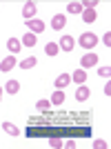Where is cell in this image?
I'll use <instances>...</instances> for the list:
<instances>
[{
    "label": "cell",
    "instance_id": "obj_23",
    "mask_svg": "<svg viewBox=\"0 0 111 149\" xmlns=\"http://www.w3.org/2000/svg\"><path fill=\"white\" fill-rule=\"evenodd\" d=\"M98 74L102 76V78H109V76H111V67H109V65H107V67H100Z\"/></svg>",
    "mask_w": 111,
    "mask_h": 149
},
{
    "label": "cell",
    "instance_id": "obj_25",
    "mask_svg": "<svg viewBox=\"0 0 111 149\" xmlns=\"http://www.w3.org/2000/svg\"><path fill=\"white\" fill-rule=\"evenodd\" d=\"M93 147L96 149H107V143L105 140H93Z\"/></svg>",
    "mask_w": 111,
    "mask_h": 149
},
{
    "label": "cell",
    "instance_id": "obj_9",
    "mask_svg": "<svg viewBox=\"0 0 111 149\" xmlns=\"http://www.w3.org/2000/svg\"><path fill=\"white\" fill-rule=\"evenodd\" d=\"M16 67V58L13 56H9V58H2V62H0V71H11V69Z\"/></svg>",
    "mask_w": 111,
    "mask_h": 149
},
{
    "label": "cell",
    "instance_id": "obj_17",
    "mask_svg": "<svg viewBox=\"0 0 111 149\" xmlns=\"http://www.w3.org/2000/svg\"><path fill=\"white\" fill-rule=\"evenodd\" d=\"M0 127H2V129H5L9 136H18V134H20V129L16 127V125H11V123H2Z\"/></svg>",
    "mask_w": 111,
    "mask_h": 149
},
{
    "label": "cell",
    "instance_id": "obj_11",
    "mask_svg": "<svg viewBox=\"0 0 111 149\" xmlns=\"http://www.w3.org/2000/svg\"><path fill=\"white\" fill-rule=\"evenodd\" d=\"M71 80L78 82V85H85V80H87V71H85V69H76L74 74H71Z\"/></svg>",
    "mask_w": 111,
    "mask_h": 149
},
{
    "label": "cell",
    "instance_id": "obj_4",
    "mask_svg": "<svg viewBox=\"0 0 111 149\" xmlns=\"http://www.w3.org/2000/svg\"><path fill=\"white\" fill-rule=\"evenodd\" d=\"M58 47H60L62 51L71 54V51H74V47H76V40H74L71 36H62V38H60V42H58Z\"/></svg>",
    "mask_w": 111,
    "mask_h": 149
},
{
    "label": "cell",
    "instance_id": "obj_7",
    "mask_svg": "<svg viewBox=\"0 0 111 149\" xmlns=\"http://www.w3.org/2000/svg\"><path fill=\"white\" fill-rule=\"evenodd\" d=\"M65 25H67V18H65V13H56L53 20H51V27H53L56 31L65 29Z\"/></svg>",
    "mask_w": 111,
    "mask_h": 149
},
{
    "label": "cell",
    "instance_id": "obj_19",
    "mask_svg": "<svg viewBox=\"0 0 111 149\" xmlns=\"http://www.w3.org/2000/svg\"><path fill=\"white\" fill-rule=\"evenodd\" d=\"M36 65H38V58L31 56V58H25V60L20 62V69H31V67H36Z\"/></svg>",
    "mask_w": 111,
    "mask_h": 149
},
{
    "label": "cell",
    "instance_id": "obj_15",
    "mask_svg": "<svg viewBox=\"0 0 111 149\" xmlns=\"http://www.w3.org/2000/svg\"><path fill=\"white\" fill-rule=\"evenodd\" d=\"M67 13H71V16L82 13V5H80V2H76V0H71V2L67 5Z\"/></svg>",
    "mask_w": 111,
    "mask_h": 149
},
{
    "label": "cell",
    "instance_id": "obj_26",
    "mask_svg": "<svg viewBox=\"0 0 111 149\" xmlns=\"http://www.w3.org/2000/svg\"><path fill=\"white\" fill-rule=\"evenodd\" d=\"M65 147H67V149H74V147H76V140H67V143H65Z\"/></svg>",
    "mask_w": 111,
    "mask_h": 149
},
{
    "label": "cell",
    "instance_id": "obj_24",
    "mask_svg": "<svg viewBox=\"0 0 111 149\" xmlns=\"http://www.w3.org/2000/svg\"><path fill=\"white\" fill-rule=\"evenodd\" d=\"M102 42H105V47H107V49L111 47V33H109V31L105 33V38H102Z\"/></svg>",
    "mask_w": 111,
    "mask_h": 149
},
{
    "label": "cell",
    "instance_id": "obj_5",
    "mask_svg": "<svg viewBox=\"0 0 111 149\" xmlns=\"http://www.w3.org/2000/svg\"><path fill=\"white\" fill-rule=\"evenodd\" d=\"M27 27H29V31H31V33H36V36L44 31V22H42V20H38V18L27 20Z\"/></svg>",
    "mask_w": 111,
    "mask_h": 149
},
{
    "label": "cell",
    "instance_id": "obj_22",
    "mask_svg": "<svg viewBox=\"0 0 111 149\" xmlns=\"http://www.w3.org/2000/svg\"><path fill=\"white\" fill-rule=\"evenodd\" d=\"M82 9H96V5H98V0H85V2H80Z\"/></svg>",
    "mask_w": 111,
    "mask_h": 149
},
{
    "label": "cell",
    "instance_id": "obj_20",
    "mask_svg": "<svg viewBox=\"0 0 111 149\" xmlns=\"http://www.w3.org/2000/svg\"><path fill=\"white\" fill-rule=\"evenodd\" d=\"M49 147L62 149V147H65V140H60V138H49Z\"/></svg>",
    "mask_w": 111,
    "mask_h": 149
},
{
    "label": "cell",
    "instance_id": "obj_21",
    "mask_svg": "<svg viewBox=\"0 0 111 149\" xmlns=\"http://www.w3.org/2000/svg\"><path fill=\"white\" fill-rule=\"evenodd\" d=\"M51 107V102L49 100H38V105H36V109L38 111H47V109H49Z\"/></svg>",
    "mask_w": 111,
    "mask_h": 149
},
{
    "label": "cell",
    "instance_id": "obj_18",
    "mask_svg": "<svg viewBox=\"0 0 111 149\" xmlns=\"http://www.w3.org/2000/svg\"><path fill=\"white\" fill-rule=\"evenodd\" d=\"M58 51H60V47H58L56 42H49L47 47H44V54H47V56H51V58L58 56Z\"/></svg>",
    "mask_w": 111,
    "mask_h": 149
},
{
    "label": "cell",
    "instance_id": "obj_6",
    "mask_svg": "<svg viewBox=\"0 0 111 149\" xmlns=\"http://www.w3.org/2000/svg\"><path fill=\"white\" fill-rule=\"evenodd\" d=\"M65 98H67V96H65V91H62V89H56L53 93H51V98H49V102L53 107H60L62 102H65Z\"/></svg>",
    "mask_w": 111,
    "mask_h": 149
},
{
    "label": "cell",
    "instance_id": "obj_8",
    "mask_svg": "<svg viewBox=\"0 0 111 149\" xmlns=\"http://www.w3.org/2000/svg\"><path fill=\"white\" fill-rule=\"evenodd\" d=\"M91 96V89L87 87V85H80V87L76 89V100H80V102H85L87 98Z\"/></svg>",
    "mask_w": 111,
    "mask_h": 149
},
{
    "label": "cell",
    "instance_id": "obj_1",
    "mask_svg": "<svg viewBox=\"0 0 111 149\" xmlns=\"http://www.w3.org/2000/svg\"><path fill=\"white\" fill-rule=\"evenodd\" d=\"M36 11H38V5L33 2V0H29V2H25V7H22V18L25 20H33L36 18Z\"/></svg>",
    "mask_w": 111,
    "mask_h": 149
},
{
    "label": "cell",
    "instance_id": "obj_2",
    "mask_svg": "<svg viewBox=\"0 0 111 149\" xmlns=\"http://www.w3.org/2000/svg\"><path fill=\"white\" fill-rule=\"evenodd\" d=\"M96 42H98V38H96V33H91V31H87V33H82V36H80V45L85 47V49L96 47Z\"/></svg>",
    "mask_w": 111,
    "mask_h": 149
},
{
    "label": "cell",
    "instance_id": "obj_27",
    "mask_svg": "<svg viewBox=\"0 0 111 149\" xmlns=\"http://www.w3.org/2000/svg\"><path fill=\"white\" fill-rule=\"evenodd\" d=\"M105 93H107V96H111V82L109 80H107V85H105Z\"/></svg>",
    "mask_w": 111,
    "mask_h": 149
},
{
    "label": "cell",
    "instance_id": "obj_13",
    "mask_svg": "<svg viewBox=\"0 0 111 149\" xmlns=\"http://www.w3.org/2000/svg\"><path fill=\"white\" fill-rule=\"evenodd\" d=\"M36 42H38L36 33H31V31H27L25 36H22V45H25V47H36Z\"/></svg>",
    "mask_w": 111,
    "mask_h": 149
},
{
    "label": "cell",
    "instance_id": "obj_28",
    "mask_svg": "<svg viewBox=\"0 0 111 149\" xmlns=\"http://www.w3.org/2000/svg\"><path fill=\"white\" fill-rule=\"evenodd\" d=\"M2 91H5V89H2V87H0V98H2Z\"/></svg>",
    "mask_w": 111,
    "mask_h": 149
},
{
    "label": "cell",
    "instance_id": "obj_10",
    "mask_svg": "<svg viewBox=\"0 0 111 149\" xmlns=\"http://www.w3.org/2000/svg\"><path fill=\"white\" fill-rule=\"evenodd\" d=\"M7 49L11 51V54H18V51L22 49V42H20L18 38H9V40H7Z\"/></svg>",
    "mask_w": 111,
    "mask_h": 149
},
{
    "label": "cell",
    "instance_id": "obj_16",
    "mask_svg": "<svg viewBox=\"0 0 111 149\" xmlns=\"http://www.w3.org/2000/svg\"><path fill=\"white\" fill-rule=\"evenodd\" d=\"M5 91H7V93H18V91H20V82H18V80H7Z\"/></svg>",
    "mask_w": 111,
    "mask_h": 149
},
{
    "label": "cell",
    "instance_id": "obj_12",
    "mask_svg": "<svg viewBox=\"0 0 111 149\" xmlns=\"http://www.w3.org/2000/svg\"><path fill=\"white\" fill-rule=\"evenodd\" d=\"M69 82H71V76H69V74H60L58 78H56V87H58V89H65Z\"/></svg>",
    "mask_w": 111,
    "mask_h": 149
},
{
    "label": "cell",
    "instance_id": "obj_3",
    "mask_svg": "<svg viewBox=\"0 0 111 149\" xmlns=\"http://www.w3.org/2000/svg\"><path fill=\"white\" fill-rule=\"evenodd\" d=\"M98 65V56L96 54H85L80 58V69H89V67H96Z\"/></svg>",
    "mask_w": 111,
    "mask_h": 149
},
{
    "label": "cell",
    "instance_id": "obj_14",
    "mask_svg": "<svg viewBox=\"0 0 111 149\" xmlns=\"http://www.w3.org/2000/svg\"><path fill=\"white\" fill-rule=\"evenodd\" d=\"M96 18H98L96 9H82V20L85 22H96Z\"/></svg>",
    "mask_w": 111,
    "mask_h": 149
}]
</instances>
